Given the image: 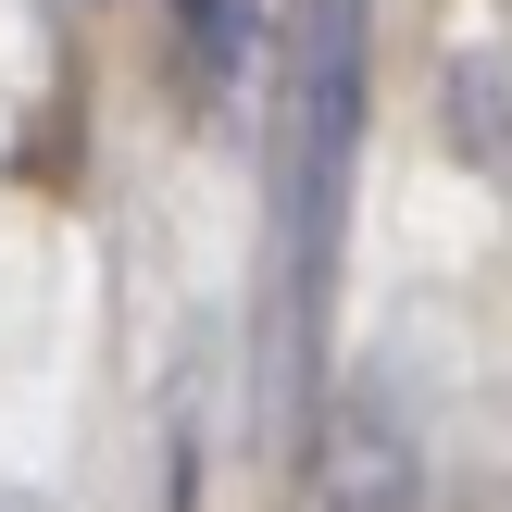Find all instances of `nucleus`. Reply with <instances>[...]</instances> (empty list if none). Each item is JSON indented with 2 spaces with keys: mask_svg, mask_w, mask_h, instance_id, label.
<instances>
[{
  "mask_svg": "<svg viewBox=\"0 0 512 512\" xmlns=\"http://www.w3.org/2000/svg\"><path fill=\"white\" fill-rule=\"evenodd\" d=\"M300 512H413V438H400L388 388H350L313 425V488Z\"/></svg>",
  "mask_w": 512,
  "mask_h": 512,
  "instance_id": "2",
  "label": "nucleus"
},
{
  "mask_svg": "<svg viewBox=\"0 0 512 512\" xmlns=\"http://www.w3.org/2000/svg\"><path fill=\"white\" fill-rule=\"evenodd\" d=\"M163 13H175V63H188L200 100L263 63V0H163Z\"/></svg>",
  "mask_w": 512,
  "mask_h": 512,
  "instance_id": "3",
  "label": "nucleus"
},
{
  "mask_svg": "<svg viewBox=\"0 0 512 512\" xmlns=\"http://www.w3.org/2000/svg\"><path fill=\"white\" fill-rule=\"evenodd\" d=\"M363 100H375V0H300V25H288V125H275V275H288V350H313L325 300H338Z\"/></svg>",
  "mask_w": 512,
  "mask_h": 512,
  "instance_id": "1",
  "label": "nucleus"
}]
</instances>
